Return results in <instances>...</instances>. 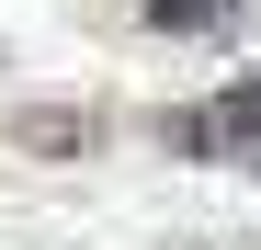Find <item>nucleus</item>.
<instances>
[{
    "label": "nucleus",
    "mask_w": 261,
    "mask_h": 250,
    "mask_svg": "<svg viewBox=\"0 0 261 250\" xmlns=\"http://www.w3.org/2000/svg\"><path fill=\"white\" fill-rule=\"evenodd\" d=\"M250 12V0H137V23L148 34H182V46H204V34H227Z\"/></svg>",
    "instance_id": "nucleus-3"
},
{
    "label": "nucleus",
    "mask_w": 261,
    "mask_h": 250,
    "mask_svg": "<svg viewBox=\"0 0 261 250\" xmlns=\"http://www.w3.org/2000/svg\"><path fill=\"white\" fill-rule=\"evenodd\" d=\"M159 148L216 159V171H250V182H261V68L227 80V91H204V103H170V114H159Z\"/></svg>",
    "instance_id": "nucleus-1"
},
{
    "label": "nucleus",
    "mask_w": 261,
    "mask_h": 250,
    "mask_svg": "<svg viewBox=\"0 0 261 250\" xmlns=\"http://www.w3.org/2000/svg\"><path fill=\"white\" fill-rule=\"evenodd\" d=\"M0 137H12L23 159H91V148H102V114H91V103H23Z\"/></svg>",
    "instance_id": "nucleus-2"
}]
</instances>
